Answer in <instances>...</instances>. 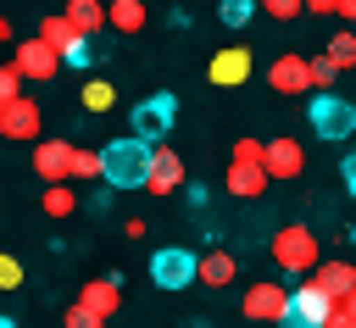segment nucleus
I'll list each match as a JSON object with an SVG mask.
<instances>
[{"mask_svg":"<svg viewBox=\"0 0 356 328\" xmlns=\"http://www.w3.org/2000/svg\"><path fill=\"white\" fill-rule=\"evenodd\" d=\"M267 183H273L267 167H234V161H228V172H222V189H228L234 200H261Z\"/></svg>","mask_w":356,"mask_h":328,"instance_id":"nucleus-18","label":"nucleus"},{"mask_svg":"<svg viewBox=\"0 0 356 328\" xmlns=\"http://www.w3.org/2000/svg\"><path fill=\"white\" fill-rule=\"evenodd\" d=\"M306 122L317 128V139H350L356 133V106L345 95H317L312 111H306Z\"/></svg>","mask_w":356,"mask_h":328,"instance_id":"nucleus-5","label":"nucleus"},{"mask_svg":"<svg viewBox=\"0 0 356 328\" xmlns=\"http://www.w3.org/2000/svg\"><path fill=\"white\" fill-rule=\"evenodd\" d=\"M239 311H245L250 322H284V317H289V289H284L278 278H256V284L245 289Z\"/></svg>","mask_w":356,"mask_h":328,"instance_id":"nucleus-6","label":"nucleus"},{"mask_svg":"<svg viewBox=\"0 0 356 328\" xmlns=\"http://www.w3.org/2000/svg\"><path fill=\"white\" fill-rule=\"evenodd\" d=\"M61 17H67V22H72V28H78V33H83V39H89V33H100V28H106V6H95V0H72V6H67V11H61Z\"/></svg>","mask_w":356,"mask_h":328,"instance_id":"nucleus-20","label":"nucleus"},{"mask_svg":"<svg viewBox=\"0 0 356 328\" xmlns=\"http://www.w3.org/2000/svg\"><path fill=\"white\" fill-rule=\"evenodd\" d=\"M339 178H345V189H350V195H356V150H350V156H345V161H339Z\"/></svg>","mask_w":356,"mask_h":328,"instance_id":"nucleus-32","label":"nucleus"},{"mask_svg":"<svg viewBox=\"0 0 356 328\" xmlns=\"http://www.w3.org/2000/svg\"><path fill=\"white\" fill-rule=\"evenodd\" d=\"M312 289H323L328 300H345L350 289H356V261H345V256H323L317 267H312V278H306Z\"/></svg>","mask_w":356,"mask_h":328,"instance_id":"nucleus-12","label":"nucleus"},{"mask_svg":"<svg viewBox=\"0 0 356 328\" xmlns=\"http://www.w3.org/2000/svg\"><path fill=\"white\" fill-rule=\"evenodd\" d=\"M106 28H111V33H139V28H145V6H139V0L106 6Z\"/></svg>","mask_w":356,"mask_h":328,"instance_id":"nucleus-21","label":"nucleus"},{"mask_svg":"<svg viewBox=\"0 0 356 328\" xmlns=\"http://www.w3.org/2000/svg\"><path fill=\"white\" fill-rule=\"evenodd\" d=\"M217 17H222L228 28H245V22H250V0H222V11H217Z\"/></svg>","mask_w":356,"mask_h":328,"instance_id":"nucleus-29","label":"nucleus"},{"mask_svg":"<svg viewBox=\"0 0 356 328\" xmlns=\"http://www.w3.org/2000/svg\"><path fill=\"white\" fill-rule=\"evenodd\" d=\"M44 211H50V217H72V211H78V195H72V183H56V189H44Z\"/></svg>","mask_w":356,"mask_h":328,"instance_id":"nucleus-25","label":"nucleus"},{"mask_svg":"<svg viewBox=\"0 0 356 328\" xmlns=\"http://www.w3.org/2000/svg\"><path fill=\"white\" fill-rule=\"evenodd\" d=\"M323 328H356V322H350V317H339V311H334V317H328V322H323Z\"/></svg>","mask_w":356,"mask_h":328,"instance_id":"nucleus-36","label":"nucleus"},{"mask_svg":"<svg viewBox=\"0 0 356 328\" xmlns=\"http://www.w3.org/2000/svg\"><path fill=\"white\" fill-rule=\"evenodd\" d=\"M350 239H356V222H350Z\"/></svg>","mask_w":356,"mask_h":328,"instance_id":"nucleus-39","label":"nucleus"},{"mask_svg":"<svg viewBox=\"0 0 356 328\" xmlns=\"http://www.w3.org/2000/svg\"><path fill=\"white\" fill-rule=\"evenodd\" d=\"M11 67L22 72V83H50V78H56L67 61H61V56H56V50H50L39 33H33V39H22V44L11 50Z\"/></svg>","mask_w":356,"mask_h":328,"instance_id":"nucleus-7","label":"nucleus"},{"mask_svg":"<svg viewBox=\"0 0 356 328\" xmlns=\"http://www.w3.org/2000/svg\"><path fill=\"white\" fill-rule=\"evenodd\" d=\"M150 278H156V289H184V284L200 278V256L184 250V245H161L150 256Z\"/></svg>","mask_w":356,"mask_h":328,"instance_id":"nucleus-4","label":"nucleus"},{"mask_svg":"<svg viewBox=\"0 0 356 328\" xmlns=\"http://www.w3.org/2000/svg\"><path fill=\"white\" fill-rule=\"evenodd\" d=\"M22 278H28V272H22V261L0 250V289H22Z\"/></svg>","mask_w":356,"mask_h":328,"instance_id":"nucleus-28","label":"nucleus"},{"mask_svg":"<svg viewBox=\"0 0 356 328\" xmlns=\"http://www.w3.org/2000/svg\"><path fill=\"white\" fill-rule=\"evenodd\" d=\"M306 11H312V17H339V0H312Z\"/></svg>","mask_w":356,"mask_h":328,"instance_id":"nucleus-33","label":"nucleus"},{"mask_svg":"<svg viewBox=\"0 0 356 328\" xmlns=\"http://www.w3.org/2000/svg\"><path fill=\"white\" fill-rule=\"evenodd\" d=\"M0 139H33L39 145V100L33 95L0 106Z\"/></svg>","mask_w":356,"mask_h":328,"instance_id":"nucleus-14","label":"nucleus"},{"mask_svg":"<svg viewBox=\"0 0 356 328\" xmlns=\"http://www.w3.org/2000/svg\"><path fill=\"white\" fill-rule=\"evenodd\" d=\"M323 56H328V67H334V72H350V67H356V33H350V28H345V33H334Z\"/></svg>","mask_w":356,"mask_h":328,"instance_id":"nucleus-22","label":"nucleus"},{"mask_svg":"<svg viewBox=\"0 0 356 328\" xmlns=\"http://www.w3.org/2000/svg\"><path fill=\"white\" fill-rule=\"evenodd\" d=\"M267 250H273V261H278L284 272H300V278H312V267L323 261V245H317V233H312L306 222H284Z\"/></svg>","mask_w":356,"mask_h":328,"instance_id":"nucleus-2","label":"nucleus"},{"mask_svg":"<svg viewBox=\"0 0 356 328\" xmlns=\"http://www.w3.org/2000/svg\"><path fill=\"white\" fill-rule=\"evenodd\" d=\"M328 317H334V300L300 278V289H289V317H284L278 328H323Z\"/></svg>","mask_w":356,"mask_h":328,"instance_id":"nucleus-9","label":"nucleus"},{"mask_svg":"<svg viewBox=\"0 0 356 328\" xmlns=\"http://www.w3.org/2000/svg\"><path fill=\"white\" fill-rule=\"evenodd\" d=\"M117 106V83L111 78H89L83 83V111H111Z\"/></svg>","mask_w":356,"mask_h":328,"instance_id":"nucleus-23","label":"nucleus"},{"mask_svg":"<svg viewBox=\"0 0 356 328\" xmlns=\"http://www.w3.org/2000/svg\"><path fill=\"white\" fill-rule=\"evenodd\" d=\"M334 311H339V317H350V322H356V289H350V295H345V300H334Z\"/></svg>","mask_w":356,"mask_h":328,"instance_id":"nucleus-34","label":"nucleus"},{"mask_svg":"<svg viewBox=\"0 0 356 328\" xmlns=\"http://www.w3.org/2000/svg\"><path fill=\"white\" fill-rule=\"evenodd\" d=\"M72 161H78V145H72V139H39V145H33V172L44 178V189L67 183V178H72Z\"/></svg>","mask_w":356,"mask_h":328,"instance_id":"nucleus-8","label":"nucleus"},{"mask_svg":"<svg viewBox=\"0 0 356 328\" xmlns=\"http://www.w3.org/2000/svg\"><path fill=\"white\" fill-rule=\"evenodd\" d=\"M172 122H178V100L172 95H150V100L134 106V139H145V145H156Z\"/></svg>","mask_w":356,"mask_h":328,"instance_id":"nucleus-10","label":"nucleus"},{"mask_svg":"<svg viewBox=\"0 0 356 328\" xmlns=\"http://www.w3.org/2000/svg\"><path fill=\"white\" fill-rule=\"evenodd\" d=\"M267 83H273L278 95H306V89H312V78H306V56H295V50L273 56V61H267Z\"/></svg>","mask_w":356,"mask_h":328,"instance_id":"nucleus-15","label":"nucleus"},{"mask_svg":"<svg viewBox=\"0 0 356 328\" xmlns=\"http://www.w3.org/2000/svg\"><path fill=\"white\" fill-rule=\"evenodd\" d=\"M39 39H44V44H50L61 61H72V67H89V61H95V44H89V39H83V33H78V28L61 17V11L39 17Z\"/></svg>","mask_w":356,"mask_h":328,"instance_id":"nucleus-3","label":"nucleus"},{"mask_svg":"<svg viewBox=\"0 0 356 328\" xmlns=\"http://www.w3.org/2000/svg\"><path fill=\"white\" fill-rule=\"evenodd\" d=\"M184 183V161H178V150L172 145H156V156H150V178H145V189L150 195H172Z\"/></svg>","mask_w":356,"mask_h":328,"instance_id":"nucleus-16","label":"nucleus"},{"mask_svg":"<svg viewBox=\"0 0 356 328\" xmlns=\"http://www.w3.org/2000/svg\"><path fill=\"white\" fill-rule=\"evenodd\" d=\"M61 328H106V322H100V317H89V311L72 300V306H67V317H61Z\"/></svg>","mask_w":356,"mask_h":328,"instance_id":"nucleus-31","label":"nucleus"},{"mask_svg":"<svg viewBox=\"0 0 356 328\" xmlns=\"http://www.w3.org/2000/svg\"><path fill=\"white\" fill-rule=\"evenodd\" d=\"M78 306H83L89 317H100V322H106V317L122 306V284H117V278H89V284L78 289Z\"/></svg>","mask_w":356,"mask_h":328,"instance_id":"nucleus-17","label":"nucleus"},{"mask_svg":"<svg viewBox=\"0 0 356 328\" xmlns=\"http://www.w3.org/2000/svg\"><path fill=\"white\" fill-rule=\"evenodd\" d=\"M228 161L234 167H267V139H234V150H228Z\"/></svg>","mask_w":356,"mask_h":328,"instance_id":"nucleus-24","label":"nucleus"},{"mask_svg":"<svg viewBox=\"0 0 356 328\" xmlns=\"http://www.w3.org/2000/svg\"><path fill=\"white\" fill-rule=\"evenodd\" d=\"M250 67H256V56H250V44H228V50H217V56H211V67H206V78H211L217 89H239V83L250 78Z\"/></svg>","mask_w":356,"mask_h":328,"instance_id":"nucleus-11","label":"nucleus"},{"mask_svg":"<svg viewBox=\"0 0 356 328\" xmlns=\"http://www.w3.org/2000/svg\"><path fill=\"white\" fill-rule=\"evenodd\" d=\"M0 44H11V22H6V11H0Z\"/></svg>","mask_w":356,"mask_h":328,"instance_id":"nucleus-37","label":"nucleus"},{"mask_svg":"<svg viewBox=\"0 0 356 328\" xmlns=\"http://www.w3.org/2000/svg\"><path fill=\"white\" fill-rule=\"evenodd\" d=\"M261 11H267L273 22H295V17H300V0H267Z\"/></svg>","mask_w":356,"mask_h":328,"instance_id":"nucleus-30","label":"nucleus"},{"mask_svg":"<svg viewBox=\"0 0 356 328\" xmlns=\"http://www.w3.org/2000/svg\"><path fill=\"white\" fill-rule=\"evenodd\" d=\"M300 172H306V150H300V139H289V133L267 139V178L284 183V178H300Z\"/></svg>","mask_w":356,"mask_h":328,"instance_id":"nucleus-13","label":"nucleus"},{"mask_svg":"<svg viewBox=\"0 0 356 328\" xmlns=\"http://www.w3.org/2000/svg\"><path fill=\"white\" fill-rule=\"evenodd\" d=\"M0 328H17V322H11V317H0Z\"/></svg>","mask_w":356,"mask_h":328,"instance_id":"nucleus-38","label":"nucleus"},{"mask_svg":"<svg viewBox=\"0 0 356 328\" xmlns=\"http://www.w3.org/2000/svg\"><path fill=\"white\" fill-rule=\"evenodd\" d=\"M339 17H345V28H356V0H339Z\"/></svg>","mask_w":356,"mask_h":328,"instance_id":"nucleus-35","label":"nucleus"},{"mask_svg":"<svg viewBox=\"0 0 356 328\" xmlns=\"http://www.w3.org/2000/svg\"><path fill=\"white\" fill-rule=\"evenodd\" d=\"M306 78H312V89H317V95H328V83H334L339 72L328 67V56H306Z\"/></svg>","mask_w":356,"mask_h":328,"instance_id":"nucleus-26","label":"nucleus"},{"mask_svg":"<svg viewBox=\"0 0 356 328\" xmlns=\"http://www.w3.org/2000/svg\"><path fill=\"white\" fill-rule=\"evenodd\" d=\"M234 272H239V256L217 245V250H206V256H200V278H195V284H206V289H222V284H234Z\"/></svg>","mask_w":356,"mask_h":328,"instance_id":"nucleus-19","label":"nucleus"},{"mask_svg":"<svg viewBox=\"0 0 356 328\" xmlns=\"http://www.w3.org/2000/svg\"><path fill=\"white\" fill-rule=\"evenodd\" d=\"M11 100H22V72L11 61H0V106H11Z\"/></svg>","mask_w":356,"mask_h":328,"instance_id":"nucleus-27","label":"nucleus"},{"mask_svg":"<svg viewBox=\"0 0 356 328\" xmlns=\"http://www.w3.org/2000/svg\"><path fill=\"white\" fill-rule=\"evenodd\" d=\"M100 156H106V189H145L156 145H145V139H134V133H128V139L100 145Z\"/></svg>","mask_w":356,"mask_h":328,"instance_id":"nucleus-1","label":"nucleus"}]
</instances>
